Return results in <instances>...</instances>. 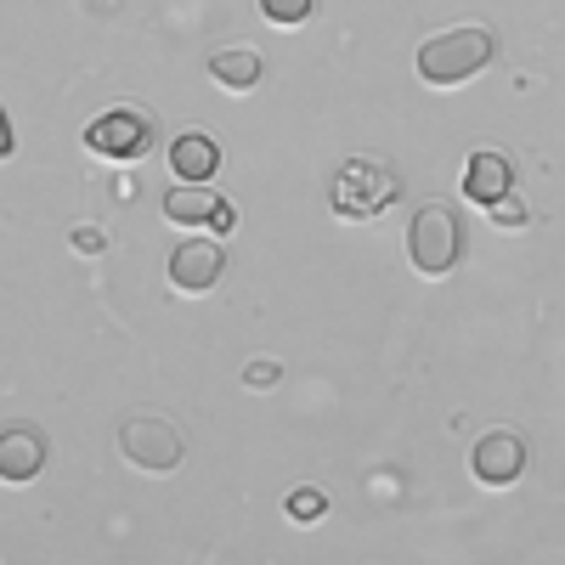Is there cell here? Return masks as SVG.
<instances>
[{
    "mask_svg": "<svg viewBox=\"0 0 565 565\" xmlns=\"http://www.w3.org/2000/svg\"><path fill=\"white\" fill-rule=\"evenodd\" d=\"M476 481L481 487H514L521 481V469H526V441L514 436V430H487L476 441Z\"/></svg>",
    "mask_w": 565,
    "mask_h": 565,
    "instance_id": "8992f818",
    "label": "cell"
},
{
    "mask_svg": "<svg viewBox=\"0 0 565 565\" xmlns=\"http://www.w3.org/2000/svg\"><path fill=\"white\" fill-rule=\"evenodd\" d=\"M407 260L424 277H447L458 266V215L447 204H418L407 221Z\"/></svg>",
    "mask_w": 565,
    "mask_h": 565,
    "instance_id": "7a4b0ae2",
    "label": "cell"
},
{
    "mask_svg": "<svg viewBox=\"0 0 565 565\" xmlns=\"http://www.w3.org/2000/svg\"><path fill=\"white\" fill-rule=\"evenodd\" d=\"M210 79H215L221 90H255V85H260V57L244 52V45L215 52V57H210Z\"/></svg>",
    "mask_w": 565,
    "mask_h": 565,
    "instance_id": "8fae6325",
    "label": "cell"
},
{
    "mask_svg": "<svg viewBox=\"0 0 565 565\" xmlns=\"http://www.w3.org/2000/svg\"><path fill=\"white\" fill-rule=\"evenodd\" d=\"M45 469V441H40V430H29V424H12L7 436H0V481H12V487H23V481H34Z\"/></svg>",
    "mask_w": 565,
    "mask_h": 565,
    "instance_id": "ba28073f",
    "label": "cell"
},
{
    "mask_svg": "<svg viewBox=\"0 0 565 565\" xmlns=\"http://www.w3.org/2000/svg\"><path fill=\"white\" fill-rule=\"evenodd\" d=\"M311 7H317V0H260L266 23H277V29H300L311 18Z\"/></svg>",
    "mask_w": 565,
    "mask_h": 565,
    "instance_id": "4fadbf2b",
    "label": "cell"
},
{
    "mask_svg": "<svg viewBox=\"0 0 565 565\" xmlns=\"http://www.w3.org/2000/svg\"><path fill=\"white\" fill-rule=\"evenodd\" d=\"M74 249H79V255H103V232H97V226H79V232H74Z\"/></svg>",
    "mask_w": 565,
    "mask_h": 565,
    "instance_id": "e0dca14e",
    "label": "cell"
},
{
    "mask_svg": "<svg viewBox=\"0 0 565 565\" xmlns=\"http://www.w3.org/2000/svg\"><path fill=\"white\" fill-rule=\"evenodd\" d=\"M487 215H492L498 226H526V204H514L509 193H503L498 204H487Z\"/></svg>",
    "mask_w": 565,
    "mask_h": 565,
    "instance_id": "9a60e30c",
    "label": "cell"
},
{
    "mask_svg": "<svg viewBox=\"0 0 565 565\" xmlns=\"http://www.w3.org/2000/svg\"><path fill=\"white\" fill-rule=\"evenodd\" d=\"M509 181H514L509 159H503V153H492V148H481V153H469V170H463V199H476V204L487 210V204H498V199L509 193Z\"/></svg>",
    "mask_w": 565,
    "mask_h": 565,
    "instance_id": "9c48e42d",
    "label": "cell"
},
{
    "mask_svg": "<svg viewBox=\"0 0 565 565\" xmlns=\"http://www.w3.org/2000/svg\"><path fill=\"white\" fill-rule=\"evenodd\" d=\"M492 57H498V40L487 29H452V34H436V40L418 45V74L430 85H463Z\"/></svg>",
    "mask_w": 565,
    "mask_h": 565,
    "instance_id": "6da1fadb",
    "label": "cell"
},
{
    "mask_svg": "<svg viewBox=\"0 0 565 565\" xmlns=\"http://www.w3.org/2000/svg\"><path fill=\"white\" fill-rule=\"evenodd\" d=\"M322 509H328V498H322V492H295V498H289V514H295L300 526H311Z\"/></svg>",
    "mask_w": 565,
    "mask_h": 565,
    "instance_id": "5bb4252c",
    "label": "cell"
},
{
    "mask_svg": "<svg viewBox=\"0 0 565 565\" xmlns=\"http://www.w3.org/2000/svg\"><path fill=\"white\" fill-rule=\"evenodd\" d=\"M210 226H215V232H232V226H238V210H232V204L221 199V210L210 215Z\"/></svg>",
    "mask_w": 565,
    "mask_h": 565,
    "instance_id": "ac0fdd59",
    "label": "cell"
},
{
    "mask_svg": "<svg viewBox=\"0 0 565 565\" xmlns=\"http://www.w3.org/2000/svg\"><path fill=\"white\" fill-rule=\"evenodd\" d=\"M170 170H175V181H210L221 170V148L210 136H175L170 141Z\"/></svg>",
    "mask_w": 565,
    "mask_h": 565,
    "instance_id": "30bf717a",
    "label": "cell"
},
{
    "mask_svg": "<svg viewBox=\"0 0 565 565\" xmlns=\"http://www.w3.org/2000/svg\"><path fill=\"white\" fill-rule=\"evenodd\" d=\"M119 452H125L136 469H148V476H170V469L181 463V452H186V441H181V430H175L170 418L136 413V418L119 424Z\"/></svg>",
    "mask_w": 565,
    "mask_h": 565,
    "instance_id": "3957f363",
    "label": "cell"
},
{
    "mask_svg": "<svg viewBox=\"0 0 565 565\" xmlns=\"http://www.w3.org/2000/svg\"><path fill=\"white\" fill-rule=\"evenodd\" d=\"M221 271H226V249L215 238H193L170 255V282L181 295H210L221 282Z\"/></svg>",
    "mask_w": 565,
    "mask_h": 565,
    "instance_id": "52a82bcc",
    "label": "cell"
},
{
    "mask_svg": "<svg viewBox=\"0 0 565 565\" xmlns=\"http://www.w3.org/2000/svg\"><path fill=\"white\" fill-rule=\"evenodd\" d=\"M277 373H282L277 362H249V373H244V385H249V391H271V385H277Z\"/></svg>",
    "mask_w": 565,
    "mask_h": 565,
    "instance_id": "2e32d148",
    "label": "cell"
},
{
    "mask_svg": "<svg viewBox=\"0 0 565 565\" xmlns=\"http://www.w3.org/2000/svg\"><path fill=\"white\" fill-rule=\"evenodd\" d=\"M385 204H391V170H385L380 159H356V164L340 170V181H334V210H340L345 221H367V215H380Z\"/></svg>",
    "mask_w": 565,
    "mask_h": 565,
    "instance_id": "5b68a950",
    "label": "cell"
},
{
    "mask_svg": "<svg viewBox=\"0 0 565 565\" xmlns=\"http://www.w3.org/2000/svg\"><path fill=\"white\" fill-rule=\"evenodd\" d=\"M148 141H153V114H141V108H108L103 119L85 125V148L97 159H114V164L141 159Z\"/></svg>",
    "mask_w": 565,
    "mask_h": 565,
    "instance_id": "277c9868",
    "label": "cell"
},
{
    "mask_svg": "<svg viewBox=\"0 0 565 565\" xmlns=\"http://www.w3.org/2000/svg\"><path fill=\"white\" fill-rule=\"evenodd\" d=\"M215 210H221V199H215V193H204V181H175V193L164 199V215H170L175 226L210 221Z\"/></svg>",
    "mask_w": 565,
    "mask_h": 565,
    "instance_id": "7c38bea8",
    "label": "cell"
}]
</instances>
